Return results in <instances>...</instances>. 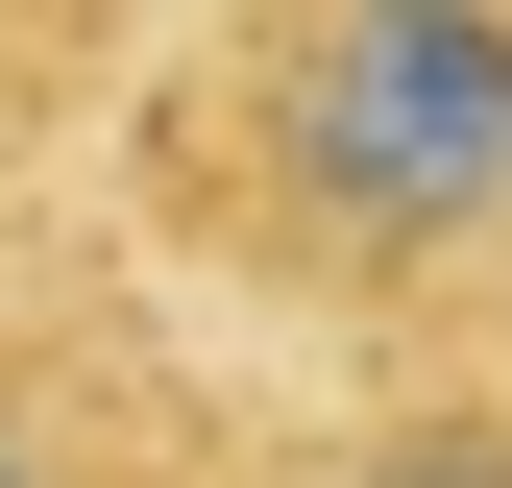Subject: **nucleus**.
Here are the masks:
<instances>
[{
  "instance_id": "obj_3",
  "label": "nucleus",
  "mask_w": 512,
  "mask_h": 488,
  "mask_svg": "<svg viewBox=\"0 0 512 488\" xmlns=\"http://www.w3.org/2000/svg\"><path fill=\"white\" fill-rule=\"evenodd\" d=\"M0 488H74V464H49V440H25V415H0Z\"/></svg>"
},
{
  "instance_id": "obj_2",
  "label": "nucleus",
  "mask_w": 512,
  "mask_h": 488,
  "mask_svg": "<svg viewBox=\"0 0 512 488\" xmlns=\"http://www.w3.org/2000/svg\"><path fill=\"white\" fill-rule=\"evenodd\" d=\"M342 488H512V415L439 391V415H391V440H342Z\"/></svg>"
},
{
  "instance_id": "obj_1",
  "label": "nucleus",
  "mask_w": 512,
  "mask_h": 488,
  "mask_svg": "<svg viewBox=\"0 0 512 488\" xmlns=\"http://www.w3.org/2000/svg\"><path fill=\"white\" fill-rule=\"evenodd\" d=\"M244 220L293 293L512 269V0H293L244 74Z\"/></svg>"
}]
</instances>
